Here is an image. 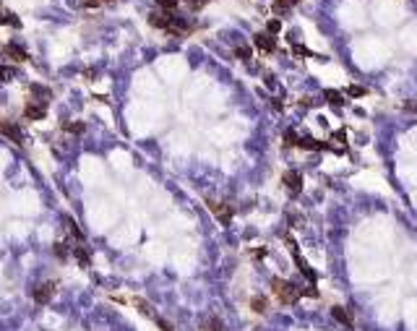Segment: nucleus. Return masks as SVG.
<instances>
[{"label": "nucleus", "instance_id": "obj_7", "mask_svg": "<svg viewBox=\"0 0 417 331\" xmlns=\"http://www.w3.org/2000/svg\"><path fill=\"white\" fill-rule=\"evenodd\" d=\"M0 136H5V139H10L16 146L24 144V136H21V128L16 123H10V120H0Z\"/></svg>", "mask_w": 417, "mask_h": 331}, {"label": "nucleus", "instance_id": "obj_1", "mask_svg": "<svg viewBox=\"0 0 417 331\" xmlns=\"http://www.w3.org/2000/svg\"><path fill=\"white\" fill-rule=\"evenodd\" d=\"M149 24H152L154 29H162V31L172 34V37H185V34L193 31V24H188L185 18L175 16V10H162V8L149 13Z\"/></svg>", "mask_w": 417, "mask_h": 331}, {"label": "nucleus", "instance_id": "obj_27", "mask_svg": "<svg viewBox=\"0 0 417 331\" xmlns=\"http://www.w3.org/2000/svg\"><path fill=\"white\" fill-rule=\"evenodd\" d=\"M157 5L162 10H175L178 8V0H157Z\"/></svg>", "mask_w": 417, "mask_h": 331}, {"label": "nucleus", "instance_id": "obj_16", "mask_svg": "<svg viewBox=\"0 0 417 331\" xmlns=\"http://www.w3.org/2000/svg\"><path fill=\"white\" fill-rule=\"evenodd\" d=\"M0 26H13V29H21V21H18V16L16 13H0Z\"/></svg>", "mask_w": 417, "mask_h": 331}, {"label": "nucleus", "instance_id": "obj_23", "mask_svg": "<svg viewBox=\"0 0 417 331\" xmlns=\"http://www.w3.org/2000/svg\"><path fill=\"white\" fill-rule=\"evenodd\" d=\"M235 58L250 63V47H248V44H237V47H235Z\"/></svg>", "mask_w": 417, "mask_h": 331}, {"label": "nucleus", "instance_id": "obj_15", "mask_svg": "<svg viewBox=\"0 0 417 331\" xmlns=\"http://www.w3.org/2000/svg\"><path fill=\"white\" fill-rule=\"evenodd\" d=\"M201 329H204V331H224V324L219 321L216 316H208L206 321L201 324Z\"/></svg>", "mask_w": 417, "mask_h": 331}, {"label": "nucleus", "instance_id": "obj_3", "mask_svg": "<svg viewBox=\"0 0 417 331\" xmlns=\"http://www.w3.org/2000/svg\"><path fill=\"white\" fill-rule=\"evenodd\" d=\"M284 243L289 245V253H292V258H295V264H297V269H300V274L308 279V282H313L316 284V271H313V266L308 264V261L303 258V253H300V248H297V243L292 240V235H284Z\"/></svg>", "mask_w": 417, "mask_h": 331}, {"label": "nucleus", "instance_id": "obj_18", "mask_svg": "<svg viewBox=\"0 0 417 331\" xmlns=\"http://www.w3.org/2000/svg\"><path fill=\"white\" fill-rule=\"evenodd\" d=\"M29 91H31V94H37L42 102H47V99L52 97V91H50L47 86H39V84H31V86H29Z\"/></svg>", "mask_w": 417, "mask_h": 331}, {"label": "nucleus", "instance_id": "obj_13", "mask_svg": "<svg viewBox=\"0 0 417 331\" xmlns=\"http://www.w3.org/2000/svg\"><path fill=\"white\" fill-rule=\"evenodd\" d=\"M295 5H292V0H271V10L276 16H284V13H289Z\"/></svg>", "mask_w": 417, "mask_h": 331}, {"label": "nucleus", "instance_id": "obj_21", "mask_svg": "<svg viewBox=\"0 0 417 331\" xmlns=\"http://www.w3.org/2000/svg\"><path fill=\"white\" fill-rule=\"evenodd\" d=\"M133 305H136V308H138V311H141L144 316H149V318H154V316H157V313H154V308L149 305L146 300H141V298H136V300H133Z\"/></svg>", "mask_w": 417, "mask_h": 331}, {"label": "nucleus", "instance_id": "obj_8", "mask_svg": "<svg viewBox=\"0 0 417 331\" xmlns=\"http://www.w3.org/2000/svg\"><path fill=\"white\" fill-rule=\"evenodd\" d=\"M253 44H256L261 52L269 55V52L276 50V37H274V34H269V31H258L256 37H253Z\"/></svg>", "mask_w": 417, "mask_h": 331}, {"label": "nucleus", "instance_id": "obj_28", "mask_svg": "<svg viewBox=\"0 0 417 331\" xmlns=\"http://www.w3.org/2000/svg\"><path fill=\"white\" fill-rule=\"evenodd\" d=\"M279 29H282V21L279 18H271L269 24H266V31H269V34H276Z\"/></svg>", "mask_w": 417, "mask_h": 331}, {"label": "nucleus", "instance_id": "obj_29", "mask_svg": "<svg viewBox=\"0 0 417 331\" xmlns=\"http://www.w3.org/2000/svg\"><path fill=\"white\" fill-rule=\"evenodd\" d=\"M154 321H157V326H159L162 331H175V326H172L170 321H165V318H159V316H154Z\"/></svg>", "mask_w": 417, "mask_h": 331}, {"label": "nucleus", "instance_id": "obj_25", "mask_svg": "<svg viewBox=\"0 0 417 331\" xmlns=\"http://www.w3.org/2000/svg\"><path fill=\"white\" fill-rule=\"evenodd\" d=\"M63 131L65 133H84V123H65Z\"/></svg>", "mask_w": 417, "mask_h": 331}, {"label": "nucleus", "instance_id": "obj_14", "mask_svg": "<svg viewBox=\"0 0 417 331\" xmlns=\"http://www.w3.org/2000/svg\"><path fill=\"white\" fill-rule=\"evenodd\" d=\"M331 313H334V318H337V321H339V324H344V326H350V329L355 326V321H352V318H350V316H347V311H344V308H342V305H334V308H331Z\"/></svg>", "mask_w": 417, "mask_h": 331}, {"label": "nucleus", "instance_id": "obj_5", "mask_svg": "<svg viewBox=\"0 0 417 331\" xmlns=\"http://www.w3.org/2000/svg\"><path fill=\"white\" fill-rule=\"evenodd\" d=\"M206 206L211 209V214H214L222 224H229V222H232L235 211H232V206H229V203H219V201H214V198H206Z\"/></svg>", "mask_w": 417, "mask_h": 331}, {"label": "nucleus", "instance_id": "obj_20", "mask_svg": "<svg viewBox=\"0 0 417 331\" xmlns=\"http://www.w3.org/2000/svg\"><path fill=\"white\" fill-rule=\"evenodd\" d=\"M326 102H329L331 107H342L344 105L342 94H339V91H334V89H326Z\"/></svg>", "mask_w": 417, "mask_h": 331}, {"label": "nucleus", "instance_id": "obj_2", "mask_svg": "<svg viewBox=\"0 0 417 331\" xmlns=\"http://www.w3.org/2000/svg\"><path fill=\"white\" fill-rule=\"evenodd\" d=\"M271 290H274L276 298H279L282 305H292V303H297L300 298H303V292H300L292 282H287L282 277H274L271 279Z\"/></svg>", "mask_w": 417, "mask_h": 331}, {"label": "nucleus", "instance_id": "obj_30", "mask_svg": "<svg viewBox=\"0 0 417 331\" xmlns=\"http://www.w3.org/2000/svg\"><path fill=\"white\" fill-rule=\"evenodd\" d=\"M347 94H350V97H365L368 91L363 86H350V89H347Z\"/></svg>", "mask_w": 417, "mask_h": 331}, {"label": "nucleus", "instance_id": "obj_31", "mask_svg": "<svg viewBox=\"0 0 417 331\" xmlns=\"http://www.w3.org/2000/svg\"><path fill=\"white\" fill-rule=\"evenodd\" d=\"M185 3H188V8H191V10H201V8L208 3V0H185Z\"/></svg>", "mask_w": 417, "mask_h": 331}, {"label": "nucleus", "instance_id": "obj_34", "mask_svg": "<svg viewBox=\"0 0 417 331\" xmlns=\"http://www.w3.org/2000/svg\"><path fill=\"white\" fill-rule=\"evenodd\" d=\"M0 3H3V0H0Z\"/></svg>", "mask_w": 417, "mask_h": 331}, {"label": "nucleus", "instance_id": "obj_24", "mask_svg": "<svg viewBox=\"0 0 417 331\" xmlns=\"http://www.w3.org/2000/svg\"><path fill=\"white\" fill-rule=\"evenodd\" d=\"M297 144H300V136H297L295 131H287V133H284V146L289 149V146H297Z\"/></svg>", "mask_w": 417, "mask_h": 331}, {"label": "nucleus", "instance_id": "obj_22", "mask_svg": "<svg viewBox=\"0 0 417 331\" xmlns=\"http://www.w3.org/2000/svg\"><path fill=\"white\" fill-rule=\"evenodd\" d=\"M13 76H16V68H10V65H5V63H0V84H3V81H10Z\"/></svg>", "mask_w": 417, "mask_h": 331}, {"label": "nucleus", "instance_id": "obj_10", "mask_svg": "<svg viewBox=\"0 0 417 331\" xmlns=\"http://www.w3.org/2000/svg\"><path fill=\"white\" fill-rule=\"evenodd\" d=\"M44 115H47L44 102H26V107H24V118L26 120H42Z\"/></svg>", "mask_w": 417, "mask_h": 331}, {"label": "nucleus", "instance_id": "obj_19", "mask_svg": "<svg viewBox=\"0 0 417 331\" xmlns=\"http://www.w3.org/2000/svg\"><path fill=\"white\" fill-rule=\"evenodd\" d=\"M52 250H55V256L60 258V261H68V256H71V253H68L71 248H68V243H63V240H57V243L52 245Z\"/></svg>", "mask_w": 417, "mask_h": 331}, {"label": "nucleus", "instance_id": "obj_6", "mask_svg": "<svg viewBox=\"0 0 417 331\" xmlns=\"http://www.w3.org/2000/svg\"><path fill=\"white\" fill-rule=\"evenodd\" d=\"M55 290H57V284H55V282H42L39 287H34V292H31V300L37 303V305H47V303L52 300Z\"/></svg>", "mask_w": 417, "mask_h": 331}, {"label": "nucleus", "instance_id": "obj_33", "mask_svg": "<svg viewBox=\"0 0 417 331\" xmlns=\"http://www.w3.org/2000/svg\"><path fill=\"white\" fill-rule=\"evenodd\" d=\"M303 295H308V298H318V290H316V284H310V287L303 290Z\"/></svg>", "mask_w": 417, "mask_h": 331}, {"label": "nucleus", "instance_id": "obj_17", "mask_svg": "<svg viewBox=\"0 0 417 331\" xmlns=\"http://www.w3.org/2000/svg\"><path fill=\"white\" fill-rule=\"evenodd\" d=\"M250 308H253V313H266V308H269V300H266L263 295H256V298L250 300Z\"/></svg>", "mask_w": 417, "mask_h": 331}, {"label": "nucleus", "instance_id": "obj_9", "mask_svg": "<svg viewBox=\"0 0 417 331\" xmlns=\"http://www.w3.org/2000/svg\"><path fill=\"white\" fill-rule=\"evenodd\" d=\"M3 58H8L10 63H26L29 55H26V50L21 47V44L10 42V44H5V47H3Z\"/></svg>", "mask_w": 417, "mask_h": 331}, {"label": "nucleus", "instance_id": "obj_12", "mask_svg": "<svg viewBox=\"0 0 417 331\" xmlns=\"http://www.w3.org/2000/svg\"><path fill=\"white\" fill-rule=\"evenodd\" d=\"M71 253H73V258L78 261L84 269H89V250H86V245L84 243H76V245H71Z\"/></svg>", "mask_w": 417, "mask_h": 331}, {"label": "nucleus", "instance_id": "obj_4", "mask_svg": "<svg viewBox=\"0 0 417 331\" xmlns=\"http://www.w3.org/2000/svg\"><path fill=\"white\" fill-rule=\"evenodd\" d=\"M282 185L287 188L289 196L297 198L300 193H303V175H300L297 169H287V172L282 175Z\"/></svg>", "mask_w": 417, "mask_h": 331}, {"label": "nucleus", "instance_id": "obj_26", "mask_svg": "<svg viewBox=\"0 0 417 331\" xmlns=\"http://www.w3.org/2000/svg\"><path fill=\"white\" fill-rule=\"evenodd\" d=\"M118 3V0H84V8H97V5H110Z\"/></svg>", "mask_w": 417, "mask_h": 331}, {"label": "nucleus", "instance_id": "obj_32", "mask_svg": "<svg viewBox=\"0 0 417 331\" xmlns=\"http://www.w3.org/2000/svg\"><path fill=\"white\" fill-rule=\"evenodd\" d=\"M404 110H407V112H417V99H407V102H404Z\"/></svg>", "mask_w": 417, "mask_h": 331}, {"label": "nucleus", "instance_id": "obj_11", "mask_svg": "<svg viewBox=\"0 0 417 331\" xmlns=\"http://www.w3.org/2000/svg\"><path fill=\"white\" fill-rule=\"evenodd\" d=\"M297 149H305V152H331L334 146L323 144V141H316V139H300Z\"/></svg>", "mask_w": 417, "mask_h": 331}]
</instances>
